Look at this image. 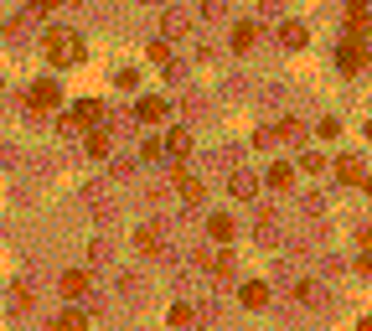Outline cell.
I'll use <instances>...</instances> for the list:
<instances>
[{"instance_id": "2", "label": "cell", "mask_w": 372, "mask_h": 331, "mask_svg": "<svg viewBox=\"0 0 372 331\" xmlns=\"http://www.w3.org/2000/svg\"><path fill=\"white\" fill-rule=\"evenodd\" d=\"M57 104H62L57 78H36V83H31V94H26V109H31V114H47V109H57Z\"/></svg>"}, {"instance_id": "12", "label": "cell", "mask_w": 372, "mask_h": 331, "mask_svg": "<svg viewBox=\"0 0 372 331\" xmlns=\"http://www.w3.org/2000/svg\"><path fill=\"white\" fill-rule=\"evenodd\" d=\"M73 119H78V125H103L109 114H103L99 99H83V104H73Z\"/></svg>"}, {"instance_id": "5", "label": "cell", "mask_w": 372, "mask_h": 331, "mask_svg": "<svg viewBox=\"0 0 372 331\" xmlns=\"http://www.w3.org/2000/svg\"><path fill=\"white\" fill-rule=\"evenodd\" d=\"M88 269H68V274H62V280H57V290H62V300H83L88 295Z\"/></svg>"}, {"instance_id": "10", "label": "cell", "mask_w": 372, "mask_h": 331, "mask_svg": "<svg viewBox=\"0 0 372 331\" xmlns=\"http://www.w3.org/2000/svg\"><path fill=\"white\" fill-rule=\"evenodd\" d=\"M135 119H140V125H155V119H166V99L145 94V99L135 104Z\"/></svg>"}, {"instance_id": "29", "label": "cell", "mask_w": 372, "mask_h": 331, "mask_svg": "<svg viewBox=\"0 0 372 331\" xmlns=\"http://www.w3.org/2000/svg\"><path fill=\"white\" fill-rule=\"evenodd\" d=\"M57 6H73V0H36V10H57Z\"/></svg>"}, {"instance_id": "6", "label": "cell", "mask_w": 372, "mask_h": 331, "mask_svg": "<svg viewBox=\"0 0 372 331\" xmlns=\"http://www.w3.org/2000/svg\"><path fill=\"white\" fill-rule=\"evenodd\" d=\"M228 187H233V197H238V202H248V197H259V176H254V171H243V166H238L233 176H228Z\"/></svg>"}, {"instance_id": "4", "label": "cell", "mask_w": 372, "mask_h": 331, "mask_svg": "<svg viewBox=\"0 0 372 331\" xmlns=\"http://www.w3.org/2000/svg\"><path fill=\"white\" fill-rule=\"evenodd\" d=\"M135 248L145 259H161L166 254V233H161V223H145V228L135 233Z\"/></svg>"}, {"instance_id": "25", "label": "cell", "mask_w": 372, "mask_h": 331, "mask_svg": "<svg viewBox=\"0 0 372 331\" xmlns=\"http://www.w3.org/2000/svg\"><path fill=\"white\" fill-rule=\"evenodd\" d=\"M274 233H279V228H274V213H264V218H259V244H274Z\"/></svg>"}, {"instance_id": "33", "label": "cell", "mask_w": 372, "mask_h": 331, "mask_svg": "<svg viewBox=\"0 0 372 331\" xmlns=\"http://www.w3.org/2000/svg\"><path fill=\"white\" fill-rule=\"evenodd\" d=\"M362 187H367V197H372V176H362Z\"/></svg>"}, {"instance_id": "31", "label": "cell", "mask_w": 372, "mask_h": 331, "mask_svg": "<svg viewBox=\"0 0 372 331\" xmlns=\"http://www.w3.org/2000/svg\"><path fill=\"white\" fill-rule=\"evenodd\" d=\"M362 248H367V254H372V228H362Z\"/></svg>"}, {"instance_id": "34", "label": "cell", "mask_w": 372, "mask_h": 331, "mask_svg": "<svg viewBox=\"0 0 372 331\" xmlns=\"http://www.w3.org/2000/svg\"><path fill=\"white\" fill-rule=\"evenodd\" d=\"M367 140H372V119H367Z\"/></svg>"}, {"instance_id": "24", "label": "cell", "mask_w": 372, "mask_h": 331, "mask_svg": "<svg viewBox=\"0 0 372 331\" xmlns=\"http://www.w3.org/2000/svg\"><path fill=\"white\" fill-rule=\"evenodd\" d=\"M192 321H196L192 306H171V326H192Z\"/></svg>"}, {"instance_id": "26", "label": "cell", "mask_w": 372, "mask_h": 331, "mask_svg": "<svg viewBox=\"0 0 372 331\" xmlns=\"http://www.w3.org/2000/svg\"><path fill=\"white\" fill-rule=\"evenodd\" d=\"M10 306H16V311H31V290L16 285V290H10Z\"/></svg>"}, {"instance_id": "28", "label": "cell", "mask_w": 372, "mask_h": 331, "mask_svg": "<svg viewBox=\"0 0 372 331\" xmlns=\"http://www.w3.org/2000/svg\"><path fill=\"white\" fill-rule=\"evenodd\" d=\"M274 140H279V135H274V125H264V129H259V135H254V145H259V150H269V145H274Z\"/></svg>"}, {"instance_id": "16", "label": "cell", "mask_w": 372, "mask_h": 331, "mask_svg": "<svg viewBox=\"0 0 372 331\" xmlns=\"http://www.w3.org/2000/svg\"><path fill=\"white\" fill-rule=\"evenodd\" d=\"M279 42H285V47H305V42H310L305 21H285V26H279Z\"/></svg>"}, {"instance_id": "8", "label": "cell", "mask_w": 372, "mask_h": 331, "mask_svg": "<svg viewBox=\"0 0 372 331\" xmlns=\"http://www.w3.org/2000/svg\"><path fill=\"white\" fill-rule=\"evenodd\" d=\"M161 31H166V42H176V36L192 31V16H186V10H166V16H161Z\"/></svg>"}, {"instance_id": "13", "label": "cell", "mask_w": 372, "mask_h": 331, "mask_svg": "<svg viewBox=\"0 0 372 331\" xmlns=\"http://www.w3.org/2000/svg\"><path fill=\"white\" fill-rule=\"evenodd\" d=\"M176 197H181L186 207H196V202H202V181L186 176V171H176Z\"/></svg>"}, {"instance_id": "22", "label": "cell", "mask_w": 372, "mask_h": 331, "mask_svg": "<svg viewBox=\"0 0 372 331\" xmlns=\"http://www.w3.org/2000/svg\"><path fill=\"white\" fill-rule=\"evenodd\" d=\"M300 171H310V176H315V171H326V155H315V150H300Z\"/></svg>"}, {"instance_id": "15", "label": "cell", "mask_w": 372, "mask_h": 331, "mask_svg": "<svg viewBox=\"0 0 372 331\" xmlns=\"http://www.w3.org/2000/svg\"><path fill=\"white\" fill-rule=\"evenodd\" d=\"M254 42H259V21H238L233 26V52H248Z\"/></svg>"}, {"instance_id": "18", "label": "cell", "mask_w": 372, "mask_h": 331, "mask_svg": "<svg viewBox=\"0 0 372 331\" xmlns=\"http://www.w3.org/2000/svg\"><path fill=\"white\" fill-rule=\"evenodd\" d=\"M289 181H295V166H285V161H274V166H269V187H274V192H285V187H289Z\"/></svg>"}, {"instance_id": "20", "label": "cell", "mask_w": 372, "mask_h": 331, "mask_svg": "<svg viewBox=\"0 0 372 331\" xmlns=\"http://www.w3.org/2000/svg\"><path fill=\"white\" fill-rule=\"evenodd\" d=\"M367 10H347V36H367Z\"/></svg>"}, {"instance_id": "17", "label": "cell", "mask_w": 372, "mask_h": 331, "mask_svg": "<svg viewBox=\"0 0 372 331\" xmlns=\"http://www.w3.org/2000/svg\"><path fill=\"white\" fill-rule=\"evenodd\" d=\"M52 326H57V331H88V311H62Z\"/></svg>"}, {"instance_id": "32", "label": "cell", "mask_w": 372, "mask_h": 331, "mask_svg": "<svg viewBox=\"0 0 372 331\" xmlns=\"http://www.w3.org/2000/svg\"><path fill=\"white\" fill-rule=\"evenodd\" d=\"M347 10H367V0H347Z\"/></svg>"}, {"instance_id": "23", "label": "cell", "mask_w": 372, "mask_h": 331, "mask_svg": "<svg viewBox=\"0 0 372 331\" xmlns=\"http://www.w3.org/2000/svg\"><path fill=\"white\" fill-rule=\"evenodd\" d=\"M161 155H166V140H145L140 145V161H161Z\"/></svg>"}, {"instance_id": "9", "label": "cell", "mask_w": 372, "mask_h": 331, "mask_svg": "<svg viewBox=\"0 0 372 331\" xmlns=\"http://www.w3.org/2000/svg\"><path fill=\"white\" fill-rule=\"evenodd\" d=\"M233 233H238V228H233L228 213H212V218H207V238H212V244H233Z\"/></svg>"}, {"instance_id": "3", "label": "cell", "mask_w": 372, "mask_h": 331, "mask_svg": "<svg viewBox=\"0 0 372 331\" xmlns=\"http://www.w3.org/2000/svg\"><path fill=\"white\" fill-rule=\"evenodd\" d=\"M336 68L341 73H362L367 68V42H362V36H347V42L336 47Z\"/></svg>"}, {"instance_id": "1", "label": "cell", "mask_w": 372, "mask_h": 331, "mask_svg": "<svg viewBox=\"0 0 372 331\" xmlns=\"http://www.w3.org/2000/svg\"><path fill=\"white\" fill-rule=\"evenodd\" d=\"M42 52L57 68H73V62H83V42H78V31H62V26H52L42 36Z\"/></svg>"}, {"instance_id": "11", "label": "cell", "mask_w": 372, "mask_h": 331, "mask_svg": "<svg viewBox=\"0 0 372 331\" xmlns=\"http://www.w3.org/2000/svg\"><path fill=\"white\" fill-rule=\"evenodd\" d=\"M109 150H114V135H109L103 125H93V129H88V155H93V161H103Z\"/></svg>"}, {"instance_id": "7", "label": "cell", "mask_w": 372, "mask_h": 331, "mask_svg": "<svg viewBox=\"0 0 372 331\" xmlns=\"http://www.w3.org/2000/svg\"><path fill=\"white\" fill-rule=\"evenodd\" d=\"M238 300H243L248 311H264V306H269V285H264V280H248L243 290H238Z\"/></svg>"}, {"instance_id": "19", "label": "cell", "mask_w": 372, "mask_h": 331, "mask_svg": "<svg viewBox=\"0 0 372 331\" xmlns=\"http://www.w3.org/2000/svg\"><path fill=\"white\" fill-rule=\"evenodd\" d=\"M166 155H192V135H186V129H171L166 135Z\"/></svg>"}, {"instance_id": "27", "label": "cell", "mask_w": 372, "mask_h": 331, "mask_svg": "<svg viewBox=\"0 0 372 331\" xmlns=\"http://www.w3.org/2000/svg\"><path fill=\"white\" fill-rule=\"evenodd\" d=\"M114 83H119V88H140V73H135V68H119Z\"/></svg>"}, {"instance_id": "14", "label": "cell", "mask_w": 372, "mask_h": 331, "mask_svg": "<svg viewBox=\"0 0 372 331\" xmlns=\"http://www.w3.org/2000/svg\"><path fill=\"white\" fill-rule=\"evenodd\" d=\"M336 176L347 181V187H362L367 171H362V161H357V155H341V161H336Z\"/></svg>"}, {"instance_id": "30", "label": "cell", "mask_w": 372, "mask_h": 331, "mask_svg": "<svg viewBox=\"0 0 372 331\" xmlns=\"http://www.w3.org/2000/svg\"><path fill=\"white\" fill-rule=\"evenodd\" d=\"M259 10H264V16H274V10H279V0H259Z\"/></svg>"}, {"instance_id": "21", "label": "cell", "mask_w": 372, "mask_h": 331, "mask_svg": "<svg viewBox=\"0 0 372 331\" xmlns=\"http://www.w3.org/2000/svg\"><path fill=\"white\" fill-rule=\"evenodd\" d=\"M274 135H279V140H300V135H305V125H300V119H279Z\"/></svg>"}]
</instances>
